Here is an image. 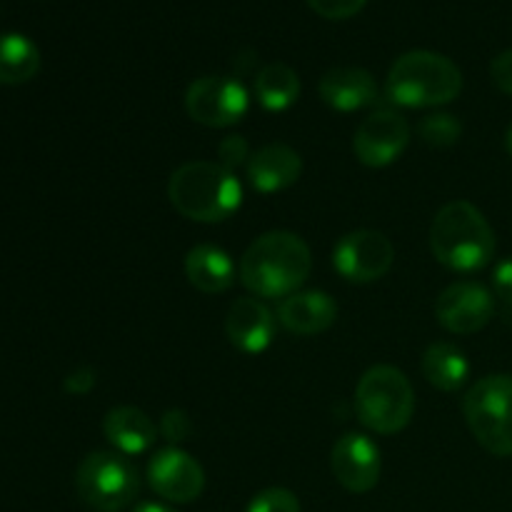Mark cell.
Wrapping results in <instances>:
<instances>
[{
    "mask_svg": "<svg viewBox=\"0 0 512 512\" xmlns=\"http://www.w3.org/2000/svg\"><path fill=\"white\" fill-rule=\"evenodd\" d=\"M310 268L313 255L300 235L270 230L248 245L238 275L255 298H288L308 280Z\"/></svg>",
    "mask_w": 512,
    "mask_h": 512,
    "instance_id": "6da1fadb",
    "label": "cell"
},
{
    "mask_svg": "<svg viewBox=\"0 0 512 512\" xmlns=\"http://www.w3.org/2000/svg\"><path fill=\"white\" fill-rule=\"evenodd\" d=\"M430 250L455 273L483 270L495 255V233L488 218L468 200L443 205L430 225Z\"/></svg>",
    "mask_w": 512,
    "mask_h": 512,
    "instance_id": "7a4b0ae2",
    "label": "cell"
},
{
    "mask_svg": "<svg viewBox=\"0 0 512 512\" xmlns=\"http://www.w3.org/2000/svg\"><path fill=\"white\" fill-rule=\"evenodd\" d=\"M168 195L173 208L195 223L228 220L243 203V185L233 170L208 160L185 163L170 175Z\"/></svg>",
    "mask_w": 512,
    "mask_h": 512,
    "instance_id": "3957f363",
    "label": "cell"
},
{
    "mask_svg": "<svg viewBox=\"0 0 512 512\" xmlns=\"http://www.w3.org/2000/svg\"><path fill=\"white\" fill-rule=\"evenodd\" d=\"M463 90V73L445 55L410 50L400 55L385 80V98L403 108H438L453 103Z\"/></svg>",
    "mask_w": 512,
    "mask_h": 512,
    "instance_id": "277c9868",
    "label": "cell"
},
{
    "mask_svg": "<svg viewBox=\"0 0 512 512\" xmlns=\"http://www.w3.org/2000/svg\"><path fill=\"white\" fill-rule=\"evenodd\" d=\"M360 423L378 435H395L413 420L415 393L408 375L393 365H375L355 388Z\"/></svg>",
    "mask_w": 512,
    "mask_h": 512,
    "instance_id": "5b68a950",
    "label": "cell"
},
{
    "mask_svg": "<svg viewBox=\"0 0 512 512\" xmlns=\"http://www.w3.org/2000/svg\"><path fill=\"white\" fill-rule=\"evenodd\" d=\"M463 415L473 438L498 458L512 455V375H488L468 390Z\"/></svg>",
    "mask_w": 512,
    "mask_h": 512,
    "instance_id": "8992f818",
    "label": "cell"
},
{
    "mask_svg": "<svg viewBox=\"0 0 512 512\" xmlns=\"http://www.w3.org/2000/svg\"><path fill=\"white\" fill-rule=\"evenodd\" d=\"M75 488L95 512H120L138 495V470L123 453H90L78 465Z\"/></svg>",
    "mask_w": 512,
    "mask_h": 512,
    "instance_id": "52a82bcc",
    "label": "cell"
},
{
    "mask_svg": "<svg viewBox=\"0 0 512 512\" xmlns=\"http://www.w3.org/2000/svg\"><path fill=\"white\" fill-rule=\"evenodd\" d=\"M250 108V95L240 80L228 75H205L190 83L185 110L190 118L208 128H230L240 123Z\"/></svg>",
    "mask_w": 512,
    "mask_h": 512,
    "instance_id": "ba28073f",
    "label": "cell"
},
{
    "mask_svg": "<svg viewBox=\"0 0 512 512\" xmlns=\"http://www.w3.org/2000/svg\"><path fill=\"white\" fill-rule=\"evenodd\" d=\"M395 248L378 230H353L333 250V265L348 283H375L393 268Z\"/></svg>",
    "mask_w": 512,
    "mask_h": 512,
    "instance_id": "9c48e42d",
    "label": "cell"
},
{
    "mask_svg": "<svg viewBox=\"0 0 512 512\" xmlns=\"http://www.w3.org/2000/svg\"><path fill=\"white\" fill-rule=\"evenodd\" d=\"M410 125L398 110L378 108L358 125L353 138L355 158L368 168H385L405 153Z\"/></svg>",
    "mask_w": 512,
    "mask_h": 512,
    "instance_id": "30bf717a",
    "label": "cell"
},
{
    "mask_svg": "<svg viewBox=\"0 0 512 512\" xmlns=\"http://www.w3.org/2000/svg\"><path fill=\"white\" fill-rule=\"evenodd\" d=\"M495 315V298L475 280H458L440 293L435 318L448 333L470 335L483 330Z\"/></svg>",
    "mask_w": 512,
    "mask_h": 512,
    "instance_id": "8fae6325",
    "label": "cell"
},
{
    "mask_svg": "<svg viewBox=\"0 0 512 512\" xmlns=\"http://www.w3.org/2000/svg\"><path fill=\"white\" fill-rule=\"evenodd\" d=\"M148 483L170 503H193L205 488L203 465L180 448H163L150 458Z\"/></svg>",
    "mask_w": 512,
    "mask_h": 512,
    "instance_id": "7c38bea8",
    "label": "cell"
},
{
    "mask_svg": "<svg viewBox=\"0 0 512 512\" xmlns=\"http://www.w3.org/2000/svg\"><path fill=\"white\" fill-rule=\"evenodd\" d=\"M330 468L348 493H370L380 480V448L363 433H348L333 445Z\"/></svg>",
    "mask_w": 512,
    "mask_h": 512,
    "instance_id": "4fadbf2b",
    "label": "cell"
},
{
    "mask_svg": "<svg viewBox=\"0 0 512 512\" xmlns=\"http://www.w3.org/2000/svg\"><path fill=\"white\" fill-rule=\"evenodd\" d=\"M225 333L240 353L258 355L275 338V318L258 298H238L225 315Z\"/></svg>",
    "mask_w": 512,
    "mask_h": 512,
    "instance_id": "5bb4252c",
    "label": "cell"
},
{
    "mask_svg": "<svg viewBox=\"0 0 512 512\" xmlns=\"http://www.w3.org/2000/svg\"><path fill=\"white\" fill-rule=\"evenodd\" d=\"M300 173H303V160L298 150L285 143L263 145L248 158V180L258 193L270 195L288 190L290 185L298 183Z\"/></svg>",
    "mask_w": 512,
    "mask_h": 512,
    "instance_id": "9a60e30c",
    "label": "cell"
},
{
    "mask_svg": "<svg viewBox=\"0 0 512 512\" xmlns=\"http://www.w3.org/2000/svg\"><path fill=\"white\" fill-rule=\"evenodd\" d=\"M318 93L325 105L340 113H353L375 105L378 83L365 68H333L320 78Z\"/></svg>",
    "mask_w": 512,
    "mask_h": 512,
    "instance_id": "2e32d148",
    "label": "cell"
},
{
    "mask_svg": "<svg viewBox=\"0 0 512 512\" xmlns=\"http://www.w3.org/2000/svg\"><path fill=\"white\" fill-rule=\"evenodd\" d=\"M338 318V305L323 290H303L283 298L278 308V320L293 335L325 333Z\"/></svg>",
    "mask_w": 512,
    "mask_h": 512,
    "instance_id": "e0dca14e",
    "label": "cell"
},
{
    "mask_svg": "<svg viewBox=\"0 0 512 512\" xmlns=\"http://www.w3.org/2000/svg\"><path fill=\"white\" fill-rule=\"evenodd\" d=\"M103 433L118 453L143 455L158 440V425L143 410L133 405H120V408L108 410L103 420Z\"/></svg>",
    "mask_w": 512,
    "mask_h": 512,
    "instance_id": "ac0fdd59",
    "label": "cell"
},
{
    "mask_svg": "<svg viewBox=\"0 0 512 512\" xmlns=\"http://www.w3.org/2000/svg\"><path fill=\"white\" fill-rule=\"evenodd\" d=\"M185 275L190 285L205 295H218L233 288L238 270L233 258L218 245H195L185 255Z\"/></svg>",
    "mask_w": 512,
    "mask_h": 512,
    "instance_id": "d6986e66",
    "label": "cell"
},
{
    "mask_svg": "<svg viewBox=\"0 0 512 512\" xmlns=\"http://www.w3.org/2000/svg\"><path fill=\"white\" fill-rule=\"evenodd\" d=\"M423 368L425 380L433 388L443 390V393H455L463 388L470 378V360L458 345L453 343H433L423 353Z\"/></svg>",
    "mask_w": 512,
    "mask_h": 512,
    "instance_id": "ffe728a7",
    "label": "cell"
},
{
    "mask_svg": "<svg viewBox=\"0 0 512 512\" xmlns=\"http://www.w3.org/2000/svg\"><path fill=\"white\" fill-rule=\"evenodd\" d=\"M40 70V50L20 33H0V85H20Z\"/></svg>",
    "mask_w": 512,
    "mask_h": 512,
    "instance_id": "44dd1931",
    "label": "cell"
},
{
    "mask_svg": "<svg viewBox=\"0 0 512 512\" xmlns=\"http://www.w3.org/2000/svg\"><path fill=\"white\" fill-rule=\"evenodd\" d=\"M255 98L265 110H288L300 95V78L290 65L268 63L255 75Z\"/></svg>",
    "mask_w": 512,
    "mask_h": 512,
    "instance_id": "7402d4cb",
    "label": "cell"
},
{
    "mask_svg": "<svg viewBox=\"0 0 512 512\" xmlns=\"http://www.w3.org/2000/svg\"><path fill=\"white\" fill-rule=\"evenodd\" d=\"M418 133L423 138V143L433 145V148H450V145H455L460 140L463 125L450 113H430L420 120Z\"/></svg>",
    "mask_w": 512,
    "mask_h": 512,
    "instance_id": "603a6c76",
    "label": "cell"
},
{
    "mask_svg": "<svg viewBox=\"0 0 512 512\" xmlns=\"http://www.w3.org/2000/svg\"><path fill=\"white\" fill-rule=\"evenodd\" d=\"M245 512H300V500L288 488L260 490Z\"/></svg>",
    "mask_w": 512,
    "mask_h": 512,
    "instance_id": "cb8c5ba5",
    "label": "cell"
},
{
    "mask_svg": "<svg viewBox=\"0 0 512 512\" xmlns=\"http://www.w3.org/2000/svg\"><path fill=\"white\" fill-rule=\"evenodd\" d=\"M368 0H308L310 8L328 20H348L365 8Z\"/></svg>",
    "mask_w": 512,
    "mask_h": 512,
    "instance_id": "d4e9b609",
    "label": "cell"
},
{
    "mask_svg": "<svg viewBox=\"0 0 512 512\" xmlns=\"http://www.w3.org/2000/svg\"><path fill=\"white\" fill-rule=\"evenodd\" d=\"M160 433L168 443H183L193 433V423H190L188 413H183V410H168L160 420Z\"/></svg>",
    "mask_w": 512,
    "mask_h": 512,
    "instance_id": "484cf974",
    "label": "cell"
},
{
    "mask_svg": "<svg viewBox=\"0 0 512 512\" xmlns=\"http://www.w3.org/2000/svg\"><path fill=\"white\" fill-rule=\"evenodd\" d=\"M218 158V163L228 170L243 163L245 158H250L248 143H245L243 135H228V138H223V143L218 145Z\"/></svg>",
    "mask_w": 512,
    "mask_h": 512,
    "instance_id": "4316f807",
    "label": "cell"
},
{
    "mask_svg": "<svg viewBox=\"0 0 512 512\" xmlns=\"http://www.w3.org/2000/svg\"><path fill=\"white\" fill-rule=\"evenodd\" d=\"M490 78L498 85V90H503L505 95H512V50L495 55L493 63H490Z\"/></svg>",
    "mask_w": 512,
    "mask_h": 512,
    "instance_id": "83f0119b",
    "label": "cell"
},
{
    "mask_svg": "<svg viewBox=\"0 0 512 512\" xmlns=\"http://www.w3.org/2000/svg\"><path fill=\"white\" fill-rule=\"evenodd\" d=\"M495 295L512 310V258L500 260L493 270Z\"/></svg>",
    "mask_w": 512,
    "mask_h": 512,
    "instance_id": "f1b7e54d",
    "label": "cell"
},
{
    "mask_svg": "<svg viewBox=\"0 0 512 512\" xmlns=\"http://www.w3.org/2000/svg\"><path fill=\"white\" fill-rule=\"evenodd\" d=\"M95 388V373L90 368H78L65 378V390L73 395H85Z\"/></svg>",
    "mask_w": 512,
    "mask_h": 512,
    "instance_id": "f546056e",
    "label": "cell"
},
{
    "mask_svg": "<svg viewBox=\"0 0 512 512\" xmlns=\"http://www.w3.org/2000/svg\"><path fill=\"white\" fill-rule=\"evenodd\" d=\"M133 512H178V510L168 508V505H163V503H143V505H138Z\"/></svg>",
    "mask_w": 512,
    "mask_h": 512,
    "instance_id": "4dcf8cb0",
    "label": "cell"
},
{
    "mask_svg": "<svg viewBox=\"0 0 512 512\" xmlns=\"http://www.w3.org/2000/svg\"><path fill=\"white\" fill-rule=\"evenodd\" d=\"M505 148H508V153L512 155V125L508 128V135H505Z\"/></svg>",
    "mask_w": 512,
    "mask_h": 512,
    "instance_id": "1f68e13d",
    "label": "cell"
}]
</instances>
